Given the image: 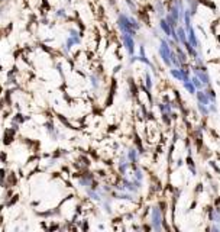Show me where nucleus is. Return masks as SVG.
Returning <instances> with one entry per match:
<instances>
[{
  "label": "nucleus",
  "instance_id": "f8f14e48",
  "mask_svg": "<svg viewBox=\"0 0 220 232\" xmlns=\"http://www.w3.org/2000/svg\"><path fill=\"white\" fill-rule=\"evenodd\" d=\"M0 16H2V9H0Z\"/></svg>",
  "mask_w": 220,
  "mask_h": 232
},
{
  "label": "nucleus",
  "instance_id": "9d476101",
  "mask_svg": "<svg viewBox=\"0 0 220 232\" xmlns=\"http://www.w3.org/2000/svg\"><path fill=\"white\" fill-rule=\"evenodd\" d=\"M161 28L165 30V34L169 35V26L167 25V22H165V20H161Z\"/></svg>",
  "mask_w": 220,
  "mask_h": 232
},
{
  "label": "nucleus",
  "instance_id": "20e7f679",
  "mask_svg": "<svg viewBox=\"0 0 220 232\" xmlns=\"http://www.w3.org/2000/svg\"><path fill=\"white\" fill-rule=\"evenodd\" d=\"M159 54H161V57H162L164 63L167 64V65H171V51H169V48H168V45L165 44V42L161 44Z\"/></svg>",
  "mask_w": 220,
  "mask_h": 232
},
{
  "label": "nucleus",
  "instance_id": "ddd939ff",
  "mask_svg": "<svg viewBox=\"0 0 220 232\" xmlns=\"http://www.w3.org/2000/svg\"><path fill=\"white\" fill-rule=\"evenodd\" d=\"M0 2H2V0H0Z\"/></svg>",
  "mask_w": 220,
  "mask_h": 232
},
{
  "label": "nucleus",
  "instance_id": "6e6552de",
  "mask_svg": "<svg viewBox=\"0 0 220 232\" xmlns=\"http://www.w3.org/2000/svg\"><path fill=\"white\" fill-rule=\"evenodd\" d=\"M191 83L194 84V87H196V89H203V87H204V84L200 81V79H198L197 75H194L193 79H191Z\"/></svg>",
  "mask_w": 220,
  "mask_h": 232
},
{
  "label": "nucleus",
  "instance_id": "7ed1b4c3",
  "mask_svg": "<svg viewBox=\"0 0 220 232\" xmlns=\"http://www.w3.org/2000/svg\"><path fill=\"white\" fill-rule=\"evenodd\" d=\"M122 42H123V45H125V48H126V51L131 55H133V52H135V41H133V38L131 36V35H127V34H125L123 36H122Z\"/></svg>",
  "mask_w": 220,
  "mask_h": 232
},
{
  "label": "nucleus",
  "instance_id": "0eeeda50",
  "mask_svg": "<svg viewBox=\"0 0 220 232\" xmlns=\"http://www.w3.org/2000/svg\"><path fill=\"white\" fill-rule=\"evenodd\" d=\"M197 108H198V110L203 113L204 116H207L210 113V109H209V106H206V105H203V103H197Z\"/></svg>",
  "mask_w": 220,
  "mask_h": 232
},
{
  "label": "nucleus",
  "instance_id": "f03ea898",
  "mask_svg": "<svg viewBox=\"0 0 220 232\" xmlns=\"http://www.w3.org/2000/svg\"><path fill=\"white\" fill-rule=\"evenodd\" d=\"M151 222H152L153 229H161V224H162V215H161L159 207H153L151 212Z\"/></svg>",
  "mask_w": 220,
  "mask_h": 232
},
{
  "label": "nucleus",
  "instance_id": "39448f33",
  "mask_svg": "<svg viewBox=\"0 0 220 232\" xmlns=\"http://www.w3.org/2000/svg\"><path fill=\"white\" fill-rule=\"evenodd\" d=\"M183 86L185 87L187 90H188V93H191V94L196 93V87H194V84L191 83L190 79H188V80H184V81H183Z\"/></svg>",
  "mask_w": 220,
  "mask_h": 232
},
{
  "label": "nucleus",
  "instance_id": "1a4fd4ad",
  "mask_svg": "<svg viewBox=\"0 0 220 232\" xmlns=\"http://www.w3.org/2000/svg\"><path fill=\"white\" fill-rule=\"evenodd\" d=\"M55 16L56 18H65V16H67V10H65V9H58V10L55 12Z\"/></svg>",
  "mask_w": 220,
  "mask_h": 232
},
{
  "label": "nucleus",
  "instance_id": "f257e3e1",
  "mask_svg": "<svg viewBox=\"0 0 220 232\" xmlns=\"http://www.w3.org/2000/svg\"><path fill=\"white\" fill-rule=\"evenodd\" d=\"M117 25H119V28H120L122 32H125V34H127V35H135V29L131 25V20H129V18H127L126 15L119 16V19H117Z\"/></svg>",
  "mask_w": 220,
  "mask_h": 232
},
{
  "label": "nucleus",
  "instance_id": "9b49d317",
  "mask_svg": "<svg viewBox=\"0 0 220 232\" xmlns=\"http://www.w3.org/2000/svg\"><path fill=\"white\" fill-rule=\"evenodd\" d=\"M146 87H148V89H152V79H151L149 74H146Z\"/></svg>",
  "mask_w": 220,
  "mask_h": 232
},
{
  "label": "nucleus",
  "instance_id": "423d86ee",
  "mask_svg": "<svg viewBox=\"0 0 220 232\" xmlns=\"http://www.w3.org/2000/svg\"><path fill=\"white\" fill-rule=\"evenodd\" d=\"M127 160L131 161V163H136L138 160V151L135 150V148H131L129 152H127Z\"/></svg>",
  "mask_w": 220,
  "mask_h": 232
}]
</instances>
